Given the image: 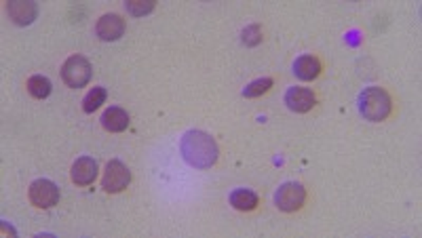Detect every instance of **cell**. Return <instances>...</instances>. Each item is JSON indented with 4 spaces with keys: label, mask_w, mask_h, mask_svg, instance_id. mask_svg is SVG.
Here are the masks:
<instances>
[{
    "label": "cell",
    "mask_w": 422,
    "mask_h": 238,
    "mask_svg": "<svg viewBox=\"0 0 422 238\" xmlns=\"http://www.w3.org/2000/svg\"><path fill=\"white\" fill-rule=\"evenodd\" d=\"M180 152L191 167L201 169V171L211 169L217 163V156H219L215 139L211 137L210 133L199 131V129L184 133L182 142H180Z\"/></svg>",
    "instance_id": "obj_1"
},
{
    "label": "cell",
    "mask_w": 422,
    "mask_h": 238,
    "mask_svg": "<svg viewBox=\"0 0 422 238\" xmlns=\"http://www.w3.org/2000/svg\"><path fill=\"white\" fill-rule=\"evenodd\" d=\"M359 110H361L366 120L382 123V120L389 118V114L393 110L391 95L380 87H370L359 95Z\"/></svg>",
    "instance_id": "obj_2"
},
{
    "label": "cell",
    "mask_w": 422,
    "mask_h": 238,
    "mask_svg": "<svg viewBox=\"0 0 422 238\" xmlns=\"http://www.w3.org/2000/svg\"><path fill=\"white\" fill-rule=\"evenodd\" d=\"M91 63L87 57L83 55H72L66 59V63L61 65V78L68 87L72 89H80L91 80Z\"/></svg>",
    "instance_id": "obj_3"
},
{
    "label": "cell",
    "mask_w": 422,
    "mask_h": 238,
    "mask_svg": "<svg viewBox=\"0 0 422 238\" xmlns=\"http://www.w3.org/2000/svg\"><path fill=\"white\" fill-rule=\"evenodd\" d=\"M304 201H306V190H304V186L298 184V182H287V184H283V186L277 190V194H275V205H277L281 211H285V213H294V211L302 209Z\"/></svg>",
    "instance_id": "obj_4"
},
{
    "label": "cell",
    "mask_w": 422,
    "mask_h": 238,
    "mask_svg": "<svg viewBox=\"0 0 422 238\" xmlns=\"http://www.w3.org/2000/svg\"><path fill=\"white\" fill-rule=\"evenodd\" d=\"M30 203L38 209H51L59 203V188L51 180H36L28 190Z\"/></svg>",
    "instance_id": "obj_5"
},
{
    "label": "cell",
    "mask_w": 422,
    "mask_h": 238,
    "mask_svg": "<svg viewBox=\"0 0 422 238\" xmlns=\"http://www.w3.org/2000/svg\"><path fill=\"white\" fill-rule=\"evenodd\" d=\"M131 184V171L127 169V165H123L121 161H110L106 165V173L102 180V188L108 194H119L123 192L127 186Z\"/></svg>",
    "instance_id": "obj_6"
},
{
    "label": "cell",
    "mask_w": 422,
    "mask_h": 238,
    "mask_svg": "<svg viewBox=\"0 0 422 238\" xmlns=\"http://www.w3.org/2000/svg\"><path fill=\"white\" fill-rule=\"evenodd\" d=\"M125 34V21L116 13H106L95 23V36L104 42H114Z\"/></svg>",
    "instance_id": "obj_7"
},
{
    "label": "cell",
    "mask_w": 422,
    "mask_h": 238,
    "mask_svg": "<svg viewBox=\"0 0 422 238\" xmlns=\"http://www.w3.org/2000/svg\"><path fill=\"white\" fill-rule=\"evenodd\" d=\"M285 104L291 112H298V114H304V112H311L317 104V97L311 89H302V87H291L287 93H285Z\"/></svg>",
    "instance_id": "obj_8"
},
{
    "label": "cell",
    "mask_w": 422,
    "mask_h": 238,
    "mask_svg": "<svg viewBox=\"0 0 422 238\" xmlns=\"http://www.w3.org/2000/svg\"><path fill=\"white\" fill-rule=\"evenodd\" d=\"M6 13L17 25H30L36 19V15H38V6H36V2L11 0L6 4Z\"/></svg>",
    "instance_id": "obj_9"
},
{
    "label": "cell",
    "mask_w": 422,
    "mask_h": 238,
    "mask_svg": "<svg viewBox=\"0 0 422 238\" xmlns=\"http://www.w3.org/2000/svg\"><path fill=\"white\" fill-rule=\"evenodd\" d=\"M97 177V163L89 156H80L72 165V182L76 186H89Z\"/></svg>",
    "instance_id": "obj_10"
},
{
    "label": "cell",
    "mask_w": 422,
    "mask_h": 238,
    "mask_svg": "<svg viewBox=\"0 0 422 238\" xmlns=\"http://www.w3.org/2000/svg\"><path fill=\"white\" fill-rule=\"evenodd\" d=\"M102 127L110 133H121L129 127V114L123 108L112 106L102 114Z\"/></svg>",
    "instance_id": "obj_11"
},
{
    "label": "cell",
    "mask_w": 422,
    "mask_h": 238,
    "mask_svg": "<svg viewBox=\"0 0 422 238\" xmlns=\"http://www.w3.org/2000/svg\"><path fill=\"white\" fill-rule=\"evenodd\" d=\"M294 74L300 78V80H315L319 74H321V61L313 55H302L296 59L294 63Z\"/></svg>",
    "instance_id": "obj_12"
},
{
    "label": "cell",
    "mask_w": 422,
    "mask_h": 238,
    "mask_svg": "<svg viewBox=\"0 0 422 238\" xmlns=\"http://www.w3.org/2000/svg\"><path fill=\"white\" fill-rule=\"evenodd\" d=\"M258 203H260L258 194L251 190H245V188H239L230 194V205L236 211H253L258 207Z\"/></svg>",
    "instance_id": "obj_13"
},
{
    "label": "cell",
    "mask_w": 422,
    "mask_h": 238,
    "mask_svg": "<svg viewBox=\"0 0 422 238\" xmlns=\"http://www.w3.org/2000/svg\"><path fill=\"white\" fill-rule=\"evenodd\" d=\"M51 89H53V84H51V80H49L47 76L36 74V76L28 78V93H30L32 97H36V99L49 97V95H51Z\"/></svg>",
    "instance_id": "obj_14"
},
{
    "label": "cell",
    "mask_w": 422,
    "mask_h": 238,
    "mask_svg": "<svg viewBox=\"0 0 422 238\" xmlns=\"http://www.w3.org/2000/svg\"><path fill=\"white\" fill-rule=\"evenodd\" d=\"M106 97H108V93H106L104 87H93V89L87 93V97L83 99V110H85L87 114H93V112L106 101Z\"/></svg>",
    "instance_id": "obj_15"
},
{
    "label": "cell",
    "mask_w": 422,
    "mask_h": 238,
    "mask_svg": "<svg viewBox=\"0 0 422 238\" xmlns=\"http://www.w3.org/2000/svg\"><path fill=\"white\" fill-rule=\"evenodd\" d=\"M272 87V78H258L253 82H249L245 89H243V95L245 97H260L264 93H268Z\"/></svg>",
    "instance_id": "obj_16"
},
{
    "label": "cell",
    "mask_w": 422,
    "mask_h": 238,
    "mask_svg": "<svg viewBox=\"0 0 422 238\" xmlns=\"http://www.w3.org/2000/svg\"><path fill=\"white\" fill-rule=\"evenodd\" d=\"M125 6H127V11H129L131 15L144 17V15H148V13L155 8V0H129Z\"/></svg>",
    "instance_id": "obj_17"
},
{
    "label": "cell",
    "mask_w": 422,
    "mask_h": 238,
    "mask_svg": "<svg viewBox=\"0 0 422 238\" xmlns=\"http://www.w3.org/2000/svg\"><path fill=\"white\" fill-rule=\"evenodd\" d=\"M241 36H243V42H245L247 46H255V44L262 42V27H260V25H249V27L243 30Z\"/></svg>",
    "instance_id": "obj_18"
}]
</instances>
